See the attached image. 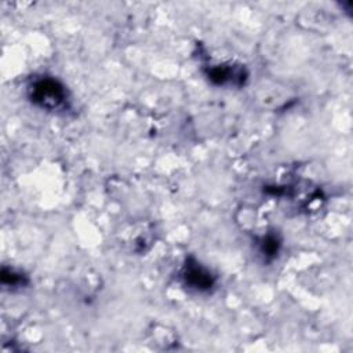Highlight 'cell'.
<instances>
[{
    "label": "cell",
    "instance_id": "277c9868",
    "mask_svg": "<svg viewBox=\"0 0 353 353\" xmlns=\"http://www.w3.org/2000/svg\"><path fill=\"white\" fill-rule=\"evenodd\" d=\"M280 247H281V240L274 233H269L266 236H262L258 240V250L266 261L274 259L277 256L279 251H280Z\"/></svg>",
    "mask_w": 353,
    "mask_h": 353
},
{
    "label": "cell",
    "instance_id": "5b68a950",
    "mask_svg": "<svg viewBox=\"0 0 353 353\" xmlns=\"http://www.w3.org/2000/svg\"><path fill=\"white\" fill-rule=\"evenodd\" d=\"M28 281L29 280L23 273L3 266V269H1V284L3 285L11 287V288H19V287H25L28 284Z\"/></svg>",
    "mask_w": 353,
    "mask_h": 353
},
{
    "label": "cell",
    "instance_id": "3957f363",
    "mask_svg": "<svg viewBox=\"0 0 353 353\" xmlns=\"http://www.w3.org/2000/svg\"><path fill=\"white\" fill-rule=\"evenodd\" d=\"M205 76L215 85H225V84L241 85L247 79V72L243 66L216 65V66L208 68L205 70Z\"/></svg>",
    "mask_w": 353,
    "mask_h": 353
},
{
    "label": "cell",
    "instance_id": "7a4b0ae2",
    "mask_svg": "<svg viewBox=\"0 0 353 353\" xmlns=\"http://www.w3.org/2000/svg\"><path fill=\"white\" fill-rule=\"evenodd\" d=\"M181 279L183 284L194 291L207 292L215 285V276L203 266L199 261L189 256L181 270Z\"/></svg>",
    "mask_w": 353,
    "mask_h": 353
},
{
    "label": "cell",
    "instance_id": "6da1fadb",
    "mask_svg": "<svg viewBox=\"0 0 353 353\" xmlns=\"http://www.w3.org/2000/svg\"><path fill=\"white\" fill-rule=\"evenodd\" d=\"M28 97L32 103L44 110H58L63 108L68 101L65 85L51 76L33 79L28 85Z\"/></svg>",
    "mask_w": 353,
    "mask_h": 353
}]
</instances>
